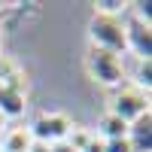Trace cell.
Here are the masks:
<instances>
[{"instance_id":"obj_14","label":"cell","mask_w":152,"mask_h":152,"mask_svg":"<svg viewBox=\"0 0 152 152\" xmlns=\"http://www.w3.org/2000/svg\"><path fill=\"white\" fill-rule=\"evenodd\" d=\"M82 152H104V140H100V137L94 134V137H91V140H88V146H85Z\"/></svg>"},{"instance_id":"obj_2","label":"cell","mask_w":152,"mask_h":152,"mask_svg":"<svg viewBox=\"0 0 152 152\" xmlns=\"http://www.w3.org/2000/svg\"><path fill=\"white\" fill-rule=\"evenodd\" d=\"M85 73L91 76L97 85H104V88H119L125 82V61H122V55H113V52L88 46Z\"/></svg>"},{"instance_id":"obj_9","label":"cell","mask_w":152,"mask_h":152,"mask_svg":"<svg viewBox=\"0 0 152 152\" xmlns=\"http://www.w3.org/2000/svg\"><path fill=\"white\" fill-rule=\"evenodd\" d=\"M94 134L100 137V140H122V137L128 134V125H125L119 116H113V113H104V116L97 119Z\"/></svg>"},{"instance_id":"obj_17","label":"cell","mask_w":152,"mask_h":152,"mask_svg":"<svg viewBox=\"0 0 152 152\" xmlns=\"http://www.w3.org/2000/svg\"><path fill=\"white\" fill-rule=\"evenodd\" d=\"M3 131H6V119L0 116V134H3Z\"/></svg>"},{"instance_id":"obj_10","label":"cell","mask_w":152,"mask_h":152,"mask_svg":"<svg viewBox=\"0 0 152 152\" xmlns=\"http://www.w3.org/2000/svg\"><path fill=\"white\" fill-rule=\"evenodd\" d=\"M134 88H140L143 94H149L152 88V61H137V73H134Z\"/></svg>"},{"instance_id":"obj_16","label":"cell","mask_w":152,"mask_h":152,"mask_svg":"<svg viewBox=\"0 0 152 152\" xmlns=\"http://www.w3.org/2000/svg\"><path fill=\"white\" fill-rule=\"evenodd\" d=\"M28 152H49V146H46V143H40V140H34Z\"/></svg>"},{"instance_id":"obj_1","label":"cell","mask_w":152,"mask_h":152,"mask_svg":"<svg viewBox=\"0 0 152 152\" xmlns=\"http://www.w3.org/2000/svg\"><path fill=\"white\" fill-rule=\"evenodd\" d=\"M28 110V76L15 58L3 55L0 58V116L21 119Z\"/></svg>"},{"instance_id":"obj_4","label":"cell","mask_w":152,"mask_h":152,"mask_svg":"<svg viewBox=\"0 0 152 152\" xmlns=\"http://www.w3.org/2000/svg\"><path fill=\"white\" fill-rule=\"evenodd\" d=\"M28 128H31V134H34V140L52 146V143H58V140H67L73 122H70L67 113H61V110H46V113H40V116L28 125Z\"/></svg>"},{"instance_id":"obj_8","label":"cell","mask_w":152,"mask_h":152,"mask_svg":"<svg viewBox=\"0 0 152 152\" xmlns=\"http://www.w3.org/2000/svg\"><path fill=\"white\" fill-rule=\"evenodd\" d=\"M34 143V134L28 125H12L0 134V152H28Z\"/></svg>"},{"instance_id":"obj_3","label":"cell","mask_w":152,"mask_h":152,"mask_svg":"<svg viewBox=\"0 0 152 152\" xmlns=\"http://www.w3.org/2000/svg\"><path fill=\"white\" fill-rule=\"evenodd\" d=\"M88 40L94 49H104L113 55H125L128 43H125V21L122 18H107V15H94L88 24Z\"/></svg>"},{"instance_id":"obj_12","label":"cell","mask_w":152,"mask_h":152,"mask_svg":"<svg viewBox=\"0 0 152 152\" xmlns=\"http://www.w3.org/2000/svg\"><path fill=\"white\" fill-rule=\"evenodd\" d=\"M94 137V131L91 128H82V125H73L70 128V134H67V143L76 149V152H82L85 146H88V140Z\"/></svg>"},{"instance_id":"obj_5","label":"cell","mask_w":152,"mask_h":152,"mask_svg":"<svg viewBox=\"0 0 152 152\" xmlns=\"http://www.w3.org/2000/svg\"><path fill=\"white\" fill-rule=\"evenodd\" d=\"M107 113L119 116L125 125H131L134 119H140V116L149 113V94H143L140 88H134V85H119Z\"/></svg>"},{"instance_id":"obj_13","label":"cell","mask_w":152,"mask_h":152,"mask_svg":"<svg viewBox=\"0 0 152 152\" xmlns=\"http://www.w3.org/2000/svg\"><path fill=\"white\" fill-rule=\"evenodd\" d=\"M104 152H131V146H128V140H104Z\"/></svg>"},{"instance_id":"obj_15","label":"cell","mask_w":152,"mask_h":152,"mask_svg":"<svg viewBox=\"0 0 152 152\" xmlns=\"http://www.w3.org/2000/svg\"><path fill=\"white\" fill-rule=\"evenodd\" d=\"M49 152H76L67 140H58V143H52V146H49Z\"/></svg>"},{"instance_id":"obj_11","label":"cell","mask_w":152,"mask_h":152,"mask_svg":"<svg viewBox=\"0 0 152 152\" xmlns=\"http://www.w3.org/2000/svg\"><path fill=\"white\" fill-rule=\"evenodd\" d=\"M131 3H122V0H97L94 3V15H107V18H122V12Z\"/></svg>"},{"instance_id":"obj_6","label":"cell","mask_w":152,"mask_h":152,"mask_svg":"<svg viewBox=\"0 0 152 152\" xmlns=\"http://www.w3.org/2000/svg\"><path fill=\"white\" fill-rule=\"evenodd\" d=\"M125 43L137 61H152V24H143L140 18H128L125 21Z\"/></svg>"},{"instance_id":"obj_7","label":"cell","mask_w":152,"mask_h":152,"mask_svg":"<svg viewBox=\"0 0 152 152\" xmlns=\"http://www.w3.org/2000/svg\"><path fill=\"white\" fill-rule=\"evenodd\" d=\"M125 140H128L131 152H152V116H149V113L128 125Z\"/></svg>"}]
</instances>
